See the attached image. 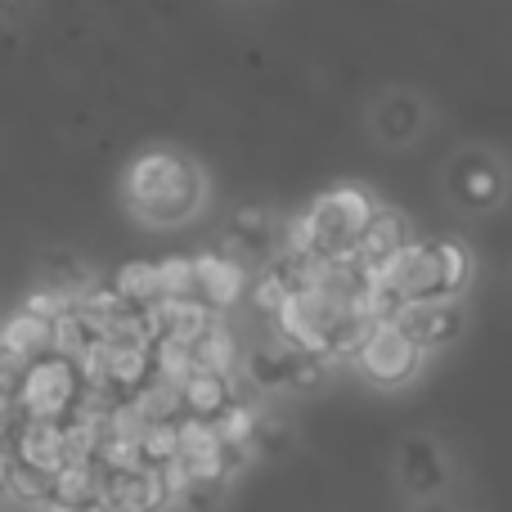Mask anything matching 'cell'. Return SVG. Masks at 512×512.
Masks as SVG:
<instances>
[{
  "label": "cell",
  "mask_w": 512,
  "mask_h": 512,
  "mask_svg": "<svg viewBox=\"0 0 512 512\" xmlns=\"http://www.w3.org/2000/svg\"><path fill=\"white\" fill-rule=\"evenodd\" d=\"M122 194L126 207L135 212V221L153 225V230H176L189 216H198V207L207 203V180L198 171V162H189L185 153L144 149L126 167Z\"/></svg>",
  "instance_id": "cell-1"
},
{
  "label": "cell",
  "mask_w": 512,
  "mask_h": 512,
  "mask_svg": "<svg viewBox=\"0 0 512 512\" xmlns=\"http://www.w3.org/2000/svg\"><path fill=\"white\" fill-rule=\"evenodd\" d=\"M472 274V261L459 243L450 239H414L409 248H400L387 265L369 274L373 283H382L387 292H396V301H450L463 292Z\"/></svg>",
  "instance_id": "cell-2"
},
{
  "label": "cell",
  "mask_w": 512,
  "mask_h": 512,
  "mask_svg": "<svg viewBox=\"0 0 512 512\" xmlns=\"http://www.w3.org/2000/svg\"><path fill=\"white\" fill-rule=\"evenodd\" d=\"M306 216H310V234H315V256H324V261H355L360 234L378 216V203H373L369 189L337 185L328 194H319L306 207Z\"/></svg>",
  "instance_id": "cell-3"
},
{
  "label": "cell",
  "mask_w": 512,
  "mask_h": 512,
  "mask_svg": "<svg viewBox=\"0 0 512 512\" xmlns=\"http://www.w3.org/2000/svg\"><path fill=\"white\" fill-rule=\"evenodd\" d=\"M81 400V373L63 355H41L27 364L23 387H18V414L23 418H45V423H63Z\"/></svg>",
  "instance_id": "cell-4"
},
{
  "label": "cell",
  "mask_w": 512,
  "mask_h": 512,
  "mask_svg": "<svg viewBox=\"0 0 512 512\" xmlns=\"http://www.w3.org/2000/svg\"><path fill=\"white\" fill-rule=\"evenodd\" d=\"M423 346L414 342L409 333H400L396 324H373L369 337H364L360 355H355V369L364 373V378L373 382V387L391 391V387H405V382L418 378V369H423Z\"/></svg>",
  "instance_id": "cell-5"
},
{
  "label": "cell",
  "mask_w": 512,
  "mask_h": 512,
  "mask_svg": "<svg viewBox=\"0 0 512 512\" xmlns=\"http://www.w3.org/2000/svg\"><path fill=\"white\" fill-rule=\"evenodd\" d=\"M391 324H396L400 333L414 337V342L423 346V355H432V351L450 346L454 337L463 333L468 315H463L459 297H450V301H400V310L391 315Z\"/></svg>",
  "instance_id": "cell-6"
},
{
  "label": "cell",
  "mask_w": 512,
  "mask_h": 512,
  "mask_svg": "<svg viewBox=\"0 0 512 512\" xmlns=\"http://www.w3.org/2000/svg\"><path fill=\"white\" fill-rule=\"evenodd\" d=\"M9 459L27 463V468L59 477L68 468V450H63V423H45V418H18L14 436H9Z\"/></svg>",
  "instance_id": "cell-7"
},
{
  "label": "cell",
  "mask_w": 512,
  "mask_h": 512,
  "mask_svg": "<svg viewBox=\"0 0 512 512\" xmlns=\"http://www.w3.org/2000/svg\"><path fill=\"white\" fill-rule=\"evenodd\" d=\"M171 508V486L162 468L104 472V512H162Z\"/></svg>",
  "instance_id": "cell-8"
},
{
  "label": "cell",
  "mask_w": 512,
  "mask_h": 512,
  "mask_svg": "<svg viewBox=\"0 0 512 512\" xmlns=\"http://www.w3.org/2000/svg\"><path fill=\"white\" fill-rule=\"evenodd\" d=\"M400 481H405V495L418 499V504H432V499H441L445 481H450L445 454L436 450L432 441H423V436L405 441V445H400Z\"/></svg>",
  "instance_id": "cell-9"
},
{
  "label": "cell",
  "mask_w": 512,
  "mask_h": 512,
  "mask_svg": "<svg viewBox=\"0 0 512 512\" xmlns=\"http://www.w3.org/2000/svg\"><path fill=\"white\" fill-rule=\"evenodd\" d=\"M194 274H198V301H207L216 315L230 310L234 301L248 292V270H243L234 256H225V252L194 256Z\"/></svg>",
  "instance_id": "cell-10"
},
{
  "label": "cell",
  "mask_w": 512,
  "mask_h": 512,
  "mask_svg": "<svg viewBox=\"0 0 512 512\" xmlns=\"http://www.w3.org/2000/svg\"><path fill=\"white\" fill-rule=\"evenodd\" d=\"M248 378H221V373H189L185 382V418H203V423H216V418L225 414L230 405H239V400H248Z\"/></svg>",
  "instance_id": "cell-11"
},
{
  "label": "cell",
  "mask_w": 512,
  "mask_h": 512,
  "mask_svg": "<svg viewBox=\"0 0 512 512\" xmlns=\"http://www.w3.org/2000/svg\"><path fill=\"white\" fill-rule=\"evenodd\" d=\"M409 243H414V230H409L405 216L391 212V207H378V216L369 221V230L360 234V248H355V265H360L364 274H373L378 265H387L400 248H409Z\"/></svg>",
  "instance_id": "cell-12"
},
{
  "label": "cell",
  "mask_w": 512,
  "mask_h": 512,
  "mask_svg": "<svg viewBox=\"0 0 512 512\" xmlns=\"http://www.w3.org/2000/svg\"><path fill=\"white\" fill-rule=\"evenodd\" d=\"M50 504L68 512H104V468L99 463H68L50 481Z\"/></svg>",
  "instance_id": "cell-13"
},
{
  "label": "cell",
  "mask_w": 512,
  "mask_h": 512,
  "mask_svg": "<svg viewBox=\"0 0 512 512\" xmlns=\"http://www.w3.org/2000/svg\"><path fill=\"white\" fill-rule=\"evenodd\" d=\"M149 324L158 337H176V342H189L194 346L207 328L216 324V310L207 301L189 297V301H167L162 297L158 306H149Z\"/></svg>",
  "instance_id": "cell-14"
},
{
  "label": "cell",
  "mask_w": 512,
  "mask_h": 512,
  "mask_svg": "<svg viewBox=\"0 0 512 512\" xmlns=\"http://www.w3.org/2000/svg\"><path fill=\"white\" fill-rule=\"evenodd\" d=\"M194 369L221 373V378H239L243 373V346L225 319H216V324L194 342Z\"/></svg>",
  "instance_id": "cell-15"
},
{
  "label": "cell",
  "mask_w": 512,
  "mask_h": 512,
  "mask_svg": "<svg viewBox=\"0 0 512 512\" xmlns=\"http://www.w3.org/2000/svg\"><path fill=\"white\" fill-rule=\"evenodd\" d=\"M0 333H5V346L18 355V360H41V355H54V328L50 319H36L27 315V310H14V315L0 324Z\"/></svg>",
  "instance_id": "cell-16"
},
{
  "label": "cell",
  "mask_w": 512,
  "mask_h": 512,
  "mask_svg": "<svg viewBox=\"0 0 512 512\" xmlns=\"http://www.w3.org/2000/svg\"><path fill=\"white\" fill-rule=\"evenodd\" d=\"M113 292L135 310H149L162 301V283H158V261H126L113 274Z\"/></svg>",
  "instance_id": "cell-17"
},
{
  "label": "cell",
  "mask_w": 512,
  "mask_h": 512,
  "mask_svg": "<svg viewBox=\"0 0 512 512\" xmlns=\"http://www.w3.org/2000/svg\"><path fill=\"white\" fill-rule=\"evenodd\" d=\"M153 378H158L153 373V346H113V387L126 400L140 396Z\"/></svg>",
  "instance_id": "cell-18"
},
{
  "label": "cell",
  "mask_w": 512,
  "mask_h": 512,
  "mask_svg": "<svg viewBox=\"0 0 512 512\" xmlns=\"http://www.w3.org/2000/svg\"><path fill=\"white\" fill-rule=\"evenodd\" d=\"M135 409H140L149 423H180L185 418V387L180 382H167V378H153L140 396H131Z\"/></svg>",
  "instance_id": "cell-19"
},
{
  "label": "cell",
  "mask_w": 512,
  "mask_h": 512,
  "mask_svg": "<svg viewBox=\"0 0 512 512\" xmlns=\"http://www.w3.org/2000/svg\"><path fill=\"white\" fill-rule=\"evenodd\" d=\"M50 328H54V355H63V360H72V364L86 355V346L104 342V337L90 328V319L81 315V310H63Z\"/></svg>",
  "instance_id": "cell-20"
},
{
  "label": "cell",
  "mask_w": 512,
  "mask_h": 512,
  "mask_svg": "<svg viewBox=\"0 0 512 512\" xmlns=\"http://www.w3.org/2000/svg\"><path fill=\"white\" fill-rule=\"evenodd\" d=\"M50 481L54 477H45V472H36V468H27V463L9 459L5 495L14 499V504H23V508H41V504H50Z\"/></svg>",
  "instance_id": "cell-21"
},
{
  "label": "cell",
  "mask_w": 512,
  "mask_h": 512,
  "mask_svg": "<svg viewBox=\"0 0 512 512\" xmlns=\"http://www.w3.org/2000/svg\"><path fill=\"white\" fill-rule=\"evenodd\" d=\"M153 373L185 387L189 373H198V369H194V346H189V342H176V337H158V342H153Z\"/></svg>",
  "instance_id": "cell-22"
},
{
  "label": "cell",
  "mask_w": 512,
  "mask_h": 512,
  "mask_svg": "<svg viewBox=\"0 0 512 512\" xmlns=\"http://www.w3.org/2000/svg\"><path fill=\"white\" fill-rule=\"evenodd\" d=\"M158 283H162V297H167V301L198 297L194 256H167V261H158Z\"/></svg>",
  "instance_id": "cell-23"
},
{
  "label": "cell",
  "mask_w": 512,
  "mask_h": 512,
  "mask_svg": "<svg viewBox=\"0 0 512 512\" xmlns=\"http://www.w3.org/2000/svg\"><path fill=\"white\" fill-rule=\"evenodd\" d=\"M288 297H292L288 274L279 270V261H270V265L261 270V279L252 283V306L261 310V315H270V319H274V315H279V306H283Z\"/></svg>",
  "instance_id": "cell-24"
},
{
  "label": "cell",
  "mask_w": 512,
  "mask_h": 512,
  "mask_svg": "<svg viewBox=\"0 0 512 512\" xmlns=\"http://www.w3.org/2000/svg\"><path fill=\"white\" fill-rule=\"evenodd\" d=\"M256 427H261V414H256L248 400L230 405L221 418H216V436H221V445H252Z\"/></svg>",
  "instance_id": "cell-25"
},
{
  "label": "cell",
  "mask_w": 512,
  "mask_h": 512,
  "mask_svg": "<svg viewBox=\"0 0 512 512\" xmlns=\"http://www.w3.org/2000/svg\"><path fill=\"white\" fill-rule=\"evenodd\" d=\"M230 486L234 481H225V477H203V481H194V486L180 490L176 504L185 512H216L225 504V495H230Z\"/></svg>",
  "instance_id": "cell-26"
},
{
  "label": "cell",
  "mask_w": 512,
  "mask_h": 512,
  "mask_svg": "<svg viewBox=\"0 0 512 512\" xmlns=\"http://www.w3.org/2000/svg\"><path fill=\"white\" fill-rule=\"evenodd\" d=\"M140 445H144L149 468H167V463L180 454V423H153Z\"/></svg>",
  "instance_id": "cell-27"
},
{
  "label": "cell",
  "mask_w": 512,
  "mask_h": 512,
  "mask_svg": "<svg viewBox=\"0 0 512 512\" xmlns=\"http://www.w3.org/2000/svg\"><path fill=\"white\" fill-rule=\"evenodd\" d=\"M23 310H27V315H36V319H50V324H54V319L63 315V310H72V301L63 297V292L54 288V283H41V288H32V292H27Z\"/></svg>",
  "instance_id": "cell-28"
},
{
  "label": "cell",
  "mask_w": 512,
  "mask_h": 512,
  "mask_svg": "<svg viewBox=\"0 0 512 512\" xmlns=\"http://www.w3.org/2000/svg\"><path fill=\"white\" fill-rule=\"evenodd\" d=\"M265 230H270V216H265V207H239L230 221V234L239 243H248V248H256V243H265Z\"/></svg>",
  "instance_id": "cell-29"
},
{
  "label": "cell",
  "mask_w": 512,
  "mask_h": 512,
  "mask_svg": "<svg viewBox=\"0 0 512 512\" xmlns=\"http://www.w3.org/2000/svg\"><path fill=\"white\" fill-rule=\"evenodd\" d=\"M418 512H454V508H445V504H441V499H432V504H423V508H418Z\"/></svg>",
  "instance_id": "cell-30"
},
{
  "label": "cell",
  "mask_w": 512,
  "mask_h": 512,
  "mask_svg": "<svg viewBox=\"0 0 512 512\" xmlns=\"http://www.w3.org/2000/svg\"><path fill=\"white\" fill-rule=\"evenodd\" d=\"M5 472H9V454H0V495H5Z\"/></svg>",
  "instance_id": "cell-31"
},
{
  "label": "cell",
  "mask_w": 512,
  "mask_h": 512,
  "mask_svg": "<svg viewBox=\"0 0 512 512\" xmlns=\"http://www.w3.org/2000/svg\"><path fill=\"white\" fill-rule=\"evenodd\" d=\"M36 512H68V508H59V504H41Z\"/></svg>",
  "instance_id": "cell-32"
}]
</instances>
